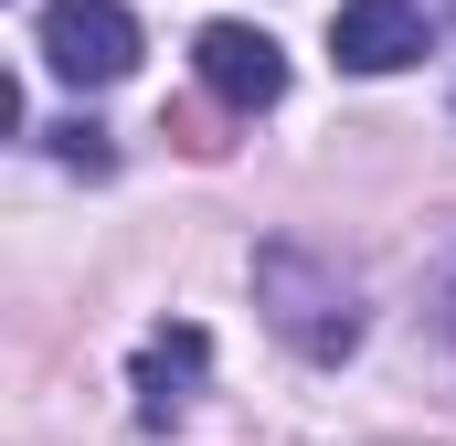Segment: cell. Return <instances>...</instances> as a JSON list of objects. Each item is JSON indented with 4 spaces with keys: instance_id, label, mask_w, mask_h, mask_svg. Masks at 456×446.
<instances>
[{
    "instance_id": "obj_6",
    "label": "cell",
    "mask_w": 456,
    "mask_h": 446,
    "mask_svg": "<svg viewBox=\"0 0 456 446\" xmlns=\"http://www.w3.org/2000/svg\"><path fill=\"white\" fill-rule=\"evenodd\" d=\"M53 160H75V170H107L117 149H107V128H86V117H75V128H53Z\"/></svg>"
},
{
    "instance_id": "obj_2",
    "label": "cell",
    "mask_w": 456,
    "mask_h": 446,
    "mask_svg": "<svg viewBox=\"0 0 456 446\" xmlns=\"http://www.w3.org/2000/svg\"><path fill=\"white\" fill-rule=\"evenodd\" d=\"M32 54L64 75V86H117V75H138V11L127 0H43V21H32Z\"/></svg>"
},
{
    "instance_id": "obj_4",
    "label": "cell",
    "mask_w": 456,
    "mask_h": 446,
    "mask_svg": "<svg viewBox=\"0 0 456 446\" xmlns=\"http://www.w3.org/2000/svg\"><path fill=\"white\" fill-rule=\"evenodd\" d=\"M330 54L350 75H403V64H425V11L414 0H340L330 11Z\"/></svg>"
},
{
    "instance_id": "obj_7",
    "label": "cell",
    "mask_w": 456,
    "mask_h": 446,
    "mask_svg": "<svg viewBox=\"0 0 456 446\" xmlns=\"http://www.w3.org/2000/svg\"><path fill=\"white\" fill-rule=\"evenodd\" d=\"M446 340H456V277H446Z\"/></svg>"
},
{
    "instance_id": "obj_5",
    "label": "cell",
    "mask_w": 456,
    "mask_h": 446,
    "mask_svg": "<svg viewBox=\"0 0 456 446\" xmlns=\"http://www.w3.org/2000/svg\"><path fill=\"white\" fill-rule=\"evenodd\" d=\"M202 372H213V340L191 330V319H181V330H149L138 340V425H170Z\"/></svg>"
},
{
    "instance_id": "obj_1",
    "label": "cell",
    "mask_w": 456,
    "mask_h": 446,
    "mask_svg": "<svg viewBox=\"0 0 456 446\" xmlns=\"http://www.w3.org/2000/svg\"><path fill=\"white\" fill-rule=\"evenodd\" d=\"M255 298H265V319H276L287 351L350 361V340H361V287H350L330 255H308V244H265V255H255Z\"/></svg>"
},
{
    "instance_id": "obj_3",
    "label": "cell",
    "mask_w": 456,
    "mask_h": 446,
    "mask_svg": "<svg viewBox=\"0 0 456 446\" xmlns=\"http://www.w3.org/2000/svg\"><path fill=\"white\" fill-rule=\"evenodd\" d=\"M191 75H202L224 107H244V117L287 96V54H276L265 21H202V32H191Z\"/></svg>"
}]
</instances>
